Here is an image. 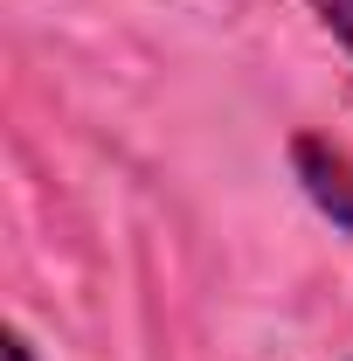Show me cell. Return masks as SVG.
Here are the masks:
<instances>
[{"label": "cell", "mask_w": 353, "mask_h": 361, "mask_svg": "<svg viewBox=\"0 0 353 361\" xmlns=\"http://www.w3.org/2000/svg\"><path fill=\"white\" fill-rule=\"evenodd\" d=\"M291 167H298V180H305L312 209L333 216V229L353 236V153H340L333 139H319V133H298L291 139Z\"/></svg>", "instance_id": "obj_1"}, {"label": "cell", "mask_w": 353, "mask_h": 361, "mask_svg": "<svg viewBox=\"0 0 353 361\" xmlns=\"http://www.w3.org/2000/svg\"><path fill=\"white\" fill-rule=\"evenodd\" d=\"M312 14H319V21H326V35L353 56V0H312Z\"/></svg>", "instance_id": "obj_2"}, {"label": "cell", "mask_w": 353, "mask_h": 361, "mask_svg": "<svg viewBox=\"0 0 353 361\" xmlns=\"http://www.w3.org/2000/svg\"><path fill=\"white\" fill-rule=\"evenodd\" d=\"M0 361H35V348H28V334H21V326H7V341H0Z\"/></svg>", "instance_id": "obj_3"}]
</instances>
